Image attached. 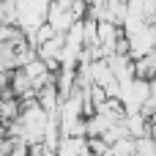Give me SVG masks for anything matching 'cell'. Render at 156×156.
Returning a JSON list of instances; mask_svg holds the SVG:
<instances>
[{
  "label": "cell",
  "instance_id": "cell-1",
  "mask_svg": "<svg viewBox=\"0 0 156 156\" xmlns=\"http://www.w3.org/2000/svg\"><path fill=\"white\" fill-rule=\"evenodd\" d=\"M85 11H88V3H74V0L49 3L47 5V25L52 27V33L66 36L71 30V25L85 19Z\"/></svg>",
  "mask_w": 156,
  "mask_h": 156
},
{
  "label": "cell",
  "instance_id": "cell-2",
  "mask_svg": "<svg viewBox=\"0 0 156 156\" xmlns=\"http://www.w3.org/2000/svg\"><path fill=\"white\" fill-rule=\"evenodd\" d=\"M47 0H41V3H30V0H25V3H14V27L30 41V36L47 22Z\"/></svg>",
  "mask_w": 156,
  "mask_h": 156
},
{
  "label": "cell",
  "instance_id": "cell-3",
  "mask_svg": "<svg viewBox=\"0 0 156 156\" xmlns=\"http://www.w3.org/2000/svg\"><path fill=\"white\" fill-rule=\"evenodd\" d=\"M132 74H134V80L154 82V74H156V52H154V55H145V58L132 60Z\"/></svg>",
  "mask_w": 156,
  "mask_h": 156
}]
</instances>
